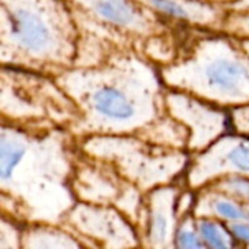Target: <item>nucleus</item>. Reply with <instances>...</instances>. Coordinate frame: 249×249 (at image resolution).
Here are the masks:
<instances>
[{"instance_id":"f257e3e1","label":"nucleus","mask_w":249,"mask_h":249,"mask_svg":"<svg viewBox=\"0 0 249 249\" xmlns=\"http://www.w3.org/2000/svg\"><path fill=\"white\" fill-rule=\"evenodd\" d=\"M79 139L57 124L1 120V213L22 225H61L77 203L73 188Z\"/></svg>"},{"instance_id":"f03ea898","label":"nucleus","mask_w":249,"mask_h":249,"mask_svg":"<svg viewBox=\"0 0 249 249\" xmlns=\"http://www.w3.org/2000/svg\"><path fill=\"white\" fill-rule=\"evenodd\" d=\"M54 80L77 108L70 130L79 140L137 134L166 112L159 66L131 47L66 69Z\"/></svg>"},{"instance_id":"7ed1b4c3","label":"nucleus","mask_w":249,"mask_h":249,"mask_svg":"<svg viewBox=\"0 0 249 249\" xmlns=\"http://www.w3.org/2000/svg\"><path fill=\"white\" fill-rule=\"evenodd\" d=\"M79 42L67 0H0L1 66L55 76L77 64Z\"/></svg>"},{"instance_id":"20e7f679","label":"nucleus","mask_w":249,"mask_h":249,"mask_svg":"<svg viewBox=\"0 0 249 249\" xmlns=\"http://www.w3.org/2000/svg\"><path fill=\"white\" fill-rule=\"evenodd\" d=\"M159 69L168 89L188 92L226 109L249 104V54L225 31L198 34Z\"/></svg>"},{"instance_id":"39448f33","label":"nucleus","mask_w":249,"mask_h":249,"mask_svg":"<svg viewBox=\"0 0 249 249\" xmlns=\"http://www.w3.org/2000/svg\"><path fill=\"white\" fill-rule=\"evenodd\" d=\"M82 153L109 162L143 194L175 182L190 162V152L159 146L137 134L90 136L79 140Z\"/></svg>"},{"instance_id":"423d86ee","label":"nucleus","mask_w":249,"mask_h":249,"mask_svg":"<svg viewBox=\"0 0 249 249\" xmlns=\"http://www.w3.org/2000/svg\"><path fill=\"white\" fill-rule=\"evenodd\" d=\"M1 120L19 124H57L69 127L77 108L55 83L54 76L1 66Z\"/></svg>"},{"instance_id":"0eeeda50","label":"nucleus","mask_w":249,"mask_h":249,"mask_svg":"<svg viewBox=\"0 0 249 249\" xmlns=\"http://www.w3.org/2000/svg\"><path fill=\"white\" fill-rule=\"evenodd\" d=\"M73 188L77 201L114 206L137 226L144 194L109 162L80 152Z\"/></svg>"},{"instance_id":"6e6552de","label":"nucleus","mask_w":249,"mask_h":249,"mask_svg":"<svg viewBox=\"0 0 249 249\" xmlns=\"http://www.w3.org/2000/svg\"><path fill=\"white\" fill-rule=\"evenodd\" d=\"M85 247L128 248L139 247L137 226L117 207L77 201L61 222Z\"/></svg>"},{"instance_id":"1a4fd4ad","label":"nucleus","mask_w":249,"mask_h":249,"mask_svg":"<svg viewBox=\"0 0 249 249\" xmlns=\"http://www.w3.org/2000/svg\"><path fill=\"white\" fill-rule=\"evenodd\" d=\"M165 109L187 127L190 155L206 150L231 128L229 109L188 92L166 89Z\"/></svg>"},{"instance_id":"9d476101","label":"nucleus","mask_w":249,"mask_h":249,"mask_svg":"<svg viewBox=\"0 0 249 249\" xmlns=\"http://www.w3.org/2000/svg\"><path fill=\"white\" fill-rule=\"evenodd\" d=\"M226 175L249 177V137L233 130L190 156L184 182L185 188L197 191Z\"/></svg>"},{"instance_id":"9b49d317","label":"nucleus","mask_w":249,"mask_h":249,"mask_svg":"<svg viewBox=\"0 0 249 249\" xmlns=\"http://www.w3.org/2000/svg\"><path fill=\"white\" fill-rule=\"evenodd\" d=\"M76 16L89 18L121 36L149 39L163 34L159 15L136 0H67Z\"/></svg>"},{"instance_id":"f8f14e48","label":"nucleus","mask_w":249,"mask_h":249,"mask_svg":"<svg viewBox=\"0 0 249 249\" xmlns=\"http://www.w3.org/2000/svg\"><path fill=\"white\" fill-rule=\"evenodd\" d=\"M188 190V188H187ZM175 182L144 193L137 229L140 242L149 248H175V233L182 214L185 191Z\"/></svg>"},{"instance_id":"ddd939ff","label":"nucleus","mask_w":249,"mask_h":249,"mask_svg":"<svg viewBox=\"0 0 249 249\" xmlns=\"http://www.w3.org/2000/svg\"><path fill=\"white\" fill-rule=\"evenodd\" d=\"M159 16L181 20L209 29H220L226 18V7L201 0H136Z\"/></svg>"},{"instance_id":"4468645a","label":"nucleus","mask_w":249,"mask_h":249,"mask_svg":"<svg viewBox=\"0 0 249 249\" xmlns=\"http://www.w3.org/2000/svg\"><path fill=\"white\" fill-rule=\"evenodd\" d=\"M191 212L196 217H213L225 223H233L247 219V206L233 197L210 185L196 191Z\"/></svg>"},{"instance_id":"2eb2a0df","label":"nucleus","mask_w":249,"mask_h":249,"mask_svg":"<svg viewBox=\"0 0 249 249\" xmlns=\"http://www.w3.org/2000/svg\"><path fill=\"white\" fill-rule=\"evenodd\" d=\"M85 244L63 225L54 223H28L22 226L20 248H83Z\"/></svg>"},{"instance_id":"dca6fc26","label":"nucleus","mask_w":249,"mask_h":249,"mask_svg":"<svg viewBox=\"0 0 249 249\" xmlns=\"http://www.w3.org/2000/svg\"><path fill=\"white\" fill-rule=\"evenodd\" d=\"M137 136L159 146L187 150L190 134L184 124L165 112L156 121L150 123L142 131H139Z\"/></svg>"},{"instance_id":"f3484780","label":"nucleus","mask_w":249,"mask_h":249,"mask_svg":"<svg viewBox=\"0 0 249 249\" xmlns=\"http://www.w3.org/2000/svg\"><path fill=\"white\" fill-rule=\"evenodd\" d=\"M200 236L206 248L228 249L239 247L228 223L213 217H196Z\"/></svg>"},{"instance_id":"a211bd4d","label":"nucleus","mask_w":249,"mask_h":249,"mask_svg":"<svg viewBox=\"0 0 249 249\" xmlns=\"http://www.w3.org/2000/svg\"><path fill=\"white\" fill-rule=\"evenodd\" d=\"M175 248H206L200 236L198 228H197V219L191 210L185 212L179 220V225L175 233Z\"/></svg>"},{"instance_id":"6ab92c4d","label":"nucleus","mask_w":249,"mask_h":249,"mask_svg":"<svg viewBox=\"0 0 249 249\" xmlns=\"http://www.w3.org/2000/svg\"><path fill=\"white\" fill-rule=\"evenodd\" d=\"M210 187L226 193L242 204L249 206V177L244 175H226L217 178L216 181L209 184Z\"/></svg>"},{"instance_id":"aec40b11","label":"nucleus","mask_w":249,"mask_h":249,"mask_svg":"<svg viewBox=\"0 0 249 249\" xmlns=\"http://www.w3.org/2000/svg\"><path fill=\"white\" fill-rule=\"evenodd\" d=\"M22 223L1 213L0 222V249L20 248V232Z\"/></svg>"},{"instance_id":"412c9836","label":"nucleus","mask_w":249,"mask_h":249,"mask_svg":"<svg viewBox=\"0 0 249 249\" xmlns=\"http://www.w3.org/2000/svg\"><path fill=\"white\" fill-rule=\"evenodd\" d=\"M222 31L233 36H249V13L228 10Z\"/></svg>"},{"instance_id":"4be33fe9","label":"nucleus","mask_w":249,"mask_h":249,"mask_svg":"<svg viewBox=\"0 0 249 249\" xmlns=\"http://www.w3.org/2000/svg\"><path fill=\"white\" fill-rule=\"evenodd\" d=\"M229 118H231V130L249 137V104L231 108Z\"/></svg>"},{"instance_id":"5701e85b","label":"nucleus","mask_w":249,"mask_h":249,"mask_svg":"<svg viewBox=\"0 0 249 249\" xmlns=\"http://www.w3.org/2000/svg\"><path fill=\"white\" fill-rule=\"evenodd\" d=\"M231 232L233 233L235 239L238 241L239 245H245L249 247V220H239V222H233V223H228Z\"/></svg>"},{"instance_id":"b1692460","label":"nucleus","mask_w":249,"mask_h":249,"mask_svg":"<svg viewBox=\"0 0 249 249\" xmlns=\"http://www.w3.org/2000/svg\"><path fill=\"white\" fill-rule=\"evenodd\" d=\"M225 7L226 10H232V12L249 13V0H235L231 4H226Z\"/></svg>"},{"instance_id":"393cba45","label":"nucleus","mask_w":249,"mask_h":249,"mask_svg":"<svg viewBox=\"0 0 249 249\" xmlns=\"http://www.w3.org/2000/svg\"><path fill=\"white\" fill-rule=\"evenodd\" d=\"M236 38L239 39V42H241V45L244 47V50L249 54V36H242V38L236 36Z\"/></svg>"},{"instance_id":"a878e982","label":"nucleus","mask_w":249,"mask_h":249,"mask_svg":"<svg viewBox=\"0 0 249 249\" xmlns=\"http://www.w3.org/2000/svg\"><path fill=\"white\" fill-rule=\"evenodd\" d=\"M247 219L249 220V206H247Z\"/></svg>"}]
</instances>
